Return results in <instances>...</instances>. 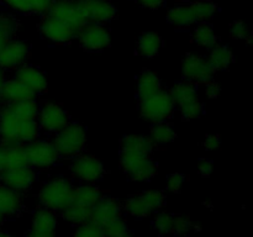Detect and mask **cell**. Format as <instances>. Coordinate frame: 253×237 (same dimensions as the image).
<instances>
[{"label":"cell","mask_w":253,"mask_h":237,"mask_svg":"<svg viewBox=\"0 0 253 237\" xmlns=\"http://www.w3.org/2000/svg\"><path fill=\"white\" fill-rule=\"evenodd\" d=\"M212 169H214V163L209 159H202L198 164V170H199V174L203 177H209L211 175Z\"/></svg>","instance_id":"b9f144b4"},{"label":"cell","mask_w":253,"mask_h":237,"mask_svg":"<svg viewBox=\"0 0 253 237\" xmlns=\"http://www.w3.org/2000/svg\"><path fill=\"white\" fill-rule=\"evenodd\" d=\"M230 37L236 40H244L247 43H251V30L245 22L236 21L230 26Z\"/></svg>","instance_id":"d590c367"},{"label":"cell","mask_w":253,"mask_h":237,"mask_svg":"<svg viewBox=\"0 0 253 237\" xmlns=\"http://www.w3.org/2000/svg\"><path fill=\"white\" fill-rule=\"evenodd\" d=\"M51 1H54V0H51Z\"/></svg>","instance_id":"f907efd6"},{"label":"cell","mask_w":253,"mask_h":237,"mask_svg":"<svg viewBox=\"0 0 253 237\" xmlns=\"http://www.w3.org/2000/svg\"><path fill=\"white\" fill-rule=\"evenodd\" d=\"M22 210V195L0 183V214L14 216Z\"/></svg>","instance_id":"7402d4cb"},{"label":"cell","mask_w":253,"mask_h":237,"mask_svg":"<svg viewBox=\"0 0 253 237\" xmlns=\"http://www.w3.org/2000/svg\"><path fill=\"white\" fill-rule=\"evenodd\" d=\"M0 237H14V236H11V235H7V234H2V232H0Z\"/></svg>","instance_id":"c3c4849f"},{"label":"cell","mask_w":253,"mask_h":237,"mask_svg":"<svg viewBox=\"0 0 253 237\" xmlns=\"http://www.w3.org/2000/svg\"><path fill=\"white\" fill-rule=\"evenodd\" d=\"M175 110V104L169 91L160 90L148 98L138 100V113L142 118L151 123L165 122L172 118Z\"/></svg>","instance_id":"8992f818"},{"label":"cell","mask_w":253,"mask_h":237,"mask_svg":"<svg viewBox=\"0 0 253 237\" xmlns=\"http://www.w3.org/2000/svg\"><path fill=\"white\" fill-rule=\"evenodd\" d=\"M72 175L86 184H95L105 175V167L103 162L95 156L81 153L72 158L69 163Z\"/></svg>","instance_id":"ba28073f"},{"label":"cell","mask_w":253,"mask_h":237,"mask_svg":"<svg viewBox=\"0 0 253 237\" xmlns=\"http://www.w3.org/2000/svg\"><path fill=\"white\" fill-rule=\"evenodd\" d=\"M7 7L20 14L46 15L51 6V0H2Z\"/></svg>","instance_id":"cb8c5ba5"},{"label":"cell","mask_w":253,"mask_h":237,"mask_svg":"<svg viewBox=\"0 0 253 237\" xmlns=\"http://www.w3.org/2000/svg\"><path fill=\"white\" fill-rule=\"evenodd\" d=\"M204 91L208 98L215 99L221 94V86L215 80H209L208 83L204 84Z\"/></svg>","instance_id":"ab89813d"},{"label":"cell","mask_w":253,"mask_h":237,"mask_svg":"<svg viewBox=\"0 0 253 237\" xmlns=\"http://www.w3.org/2000/svg\"><path fill=\"white\" fill-rule=\"evenodd\" d=\"M128 231L127 222L121 216L111 220L103 226L104 237H119Z\"/></svg>","instance_id":"d6a6232c"},{"label":"cell","mask_w":253,"mask_h":237,"mask_svg":"<svg viewBox=\"0 0 253 237\" xmlns=\"http://www.w3.org/2000/svg\"><path fill=\"white\" fill-rule=\"evenodd\" d=\"M37 94L27 88L25 84L19 81L17 79H6L1 91H0V99L5 103H17V101L31 100L36 99Z\"/></svg>","instance_id":"44dd1931"},{"label":"cell","mask_w":253,"mask_h":237,"mask_svg":"<svg viewBox=\"0 0 253 237\" xmlns=\"http://www.w3.org/2000/svg\"><path fill=\"white\" fill-rule=\"evenodd\" d=\"M79 43L85 51L100 52L108 48L111 43V37L108 29L101 24L86 22L77 35Z\"/></svg>","instance_id":"4fadbf2b"},{"label":"cell","mask_w":253,"mask_h":237,"mask_svg":"<svg viewBox=\"0 0 253 237\" xmlns=\"http://www.w3.org/2000/svg\"><path fill=\"white\" fill-rule=\"evenodd\" d=\"M173 222H174V216L172 214L167 211H161L156 215L153 220V227L161 235H168L173 232Z\"/></svg>","instance_id":"836d02e7"},{"label":"cell","mask_w":253,"mask_h":237,"mask_svg":"<svg viewBox=\"0 0 253 237\" xmlns=\"http://www.w3.org/2000/svg\"><path fill=\"white\" fill-rule=\"evenodd\" d=\"M39 31L44 40L56 44L69 43L77 37V31L68 24L48 15H43L39 25Z\"/></svg>","instance_id":"5bb4252c"},{"label":"cell","mask_w":253,"mask_h":237,"mask_svg":"<svg viewBox=\"0 0 253 237\" xmlns=\"http://www.w3.org/2000/svg\"><path fill=\"white\" fill-rule=\"evenodd\" d=\"M150 140L155 146H167L168 143L173 142L177 137L174 128L167 121L165 122L152 123L150 128Z\"/></svg>","instance_id":"f1b7e54d"},{"label":"cell","mask_w":253,"mask_h":237,"mask_svg":"<svg viewBox=\"0 0 253 237\" xmlns=\"http://www.w3.org/2000/svg\"><path fill=\"white\" fill-rule=\"evenodd\" d=\"M215 69L208 58L195 53H188L182 63V76L184 80L194 84H205L214 79Z\"/></svg>","instance_id":"7c38bea8"},{"label":"cell","mask_w":253,"mask_h":237,"mask_svg":"<svg viewBox=\"0 0 253 237\" xmlns=\"http://www.w3.org/2000/svg\"><path fill=\"white\" fill-rule=\"evenodd\" d=\"M123 212V205L113 197H101V199L96 202L91 209L90 220L94 224L103 227L111 220L121 216Z\"/></svg>","instance_id":"ffe728a7"},{"label":"cell","mask_w":253,"mask_h":237,"mask_svg":"<svg viewBox=\"0 0 253 237\" xmlns=\"http://www.w3.org/2000/svg\"><path fill=\"white\" fill-rule=\"evenodd\" d=\"M22 118L5 104L4 108L0 110V140L1 146L10 147L14 145H22L20 142V130H21Z\"/></svg>","instance_id":"9a60e30c"},{"label":"cell","mask_w":253,"mask_h":237,"mask_svg":"<svg viewBox=\"0 0 253 237\" xmlns=\"http://www.w3.org/2000/svg\"><path fill=\"white\" fill-rule=\"evenodd\" d=\"M193 222L188 216L178 215L174 216V222H173V232L177 235H188L192 231Z\"/></svg>","instance_id":"74e56055"},{"label":"cell","mask_w":253,"mask_h":237,"mask_svg":"<svg viewBox=\"0 0 253 237\" xmlns=\"http://www.w3.org/2000/svg\"><path fill=\"white\" fill-rule=\"evenodd\" d=\"M46 15L68 24L72 29L76 30L77 35L86 24L79 0H54Z\"/></svg>","instance_id":"8fae6325"},{"label":"cell","mask_w":253,"mask_h":237,"mask_svg":"<svg viewBox=\"0 0 253 237\" xmlns=\"http://www.w3.org/2000/svg\"><path fill=\"white\" fill-rule=\"evenodd\" d=\"M185 180H187V177L183 173H170L166 179V189L170 193H179Z\"/></svg>","instance_id":"8d00e7d4"},{"label":"cell","mask_w":253,"mask_h":237,"mask_svg":"<svg viewBox=\"0 0 253 237\" xmlns=\"http://www.w3.org/2000/svg\"><path fill=\"white\" fill-rule=\"evenodd\" d=\"M119 237H133V236H132V235H131V234H130V232H128V231H127V232H126V234L121 235V236H119Z\"/></svg>","instance_id":"7dc6e473"},{"label":"cell","mask_w":253,"mask_h":237,"mask_svg":"<svg viewBox=\"0 0 253 237\" xmlns=\"http://www.w3.org/2000/svg\"><path fill=\"white\" fill-rule=\"evenodd\" d=\"M138 4L143 7H147V9L151 10H156L160 9L165 5L166 0H137Z\"/></svg>","instance_id":"7bdbcfd3"},{"label":"cell","mask_w":253,"mask_h":237,"mask_svg":"<svg viewBox=\"0 0 253 237\" xmlns=\"http://www.w3.org/2000/svg\"><path fill=\"white\" fill-rule=\"evenodd\" d=\"M6 148V168L24 167L27 164L25 145H14Z\"/></svg>","instance_id":"1f68e13d"},{"label":"cell","mask_w":253,"mask_h":237,"mask_svg":"<svg viewBox=\"0 0 253 237\" xmlns=\"http://www.w3.org/2000/svg\"><path fill=\"white\" fill-rule=\"evenodd\" d=\"M27 164L36 169H48L59 159V155L52 140H36L25 145Z\"/></svg>","instance_id":"9c48e42d"},{"label":"cell","mask_w":253,"mask_h":237,"mask_svg":"<svg viewBox=\"0 0 253 237\" xmlns=\"http://www.w3.org/2000/svg\"><path fill=\"white\" fill-rule=\"evenodd\" d=\"M2 221H4V216H2V215L0 214V225H1Z\"/></svg>","instance_id":"681fc988"},{"label":"cell","mask_w":253,"mask_h":237,"mask_svg":"<svg viewBox=\"0 0 253 237\" xmlns=\"http://www.w3.org/2000/svg\"><path fill=\"white\" fill-rule=\"evenodd\" d=\"M204 205L205 206H208V209H212V204L210 201H205Z\"/></svg>","instance_id":"bcb514c9"},{"label":"cell","mask_w":253,"mask_h":237,"mask_svg":"<svg viewBox=\"0 0 253 237\" xmlns=\"http://www.w3.org/2000/svg\"><path fill=\"white\" fill-rule=\"evenodd\" d=\"M155 145L148 136L125 135L120 141V168L133 182H148L158 172V163L151 157Z\"/></svg>","instance_id":"6da1fadb"},{"label":"cell","mask_w":253,"mask_h":237,"mask_svg":"<svg viewBox=\"0 0 253 237\" xmlns=\"http://www.w3.org/2000/svg\"><path fill=\"white\" fill-rule=\"evenodd\" d=\"M169 94L183 120H194L205 113L204 104L199 98L197 84L187 80L178 81L170 88Z\"/></svg>","instance_id":"277c9868"},{"label":"cell","mask_w":253,"mask_h":237,"mask_svg":"<svg viewBox=\"0 0 253 237\" xmlns=\"http://www.w3.org/2000/svg\"><path fill=\"white\" fill-rule=\"evenodd\" d=\"M163 40L158 32H143L137 40V53L145 58H152L160 53Z\"/></svg>","instance_id":"d4e9b609"},{"label":"cell","mask_w":253,"mask_h":237,"mask_svg":"<svg viewBox=\"0 0 253 237\" xmlns=\"http://www.w3.org/2000/svg\"><path fill=\"white\" fill-rule=\"evenodd\" d=\"M165 204V193L161 190H145L140 194L128 197L124 202L123 210L130 216L141 219L160 211Z\"/></svg>","instance_id":"52a82bcc"},{"label":"cell","mask_w":253,"mask_h":237,"mask_svg":"<svg viewBox=\"0 0 253 237\" xmlns=\"http://www.w3.org/2000/svg\"><path fill=\"white\" fill-rule=\"evenodd\" d=\"M6 169V148L0 145V173Z\"/></svg>","instance_id":"ee69618b"},{"label":"cell","mask_w":253,"mask_h":237,"mask_svg":"<svg viewBox=\"0 0 253 237\" xmlns=\"http://www.w3.org/2000/svg\"><path fill=\"white\" fill-rule=\"evenodd\" d=\"M19 29V24L12 16L0 14V49L9 40L14 39Z\"/></svg>","instance_id":"4dcf8cb0"},{"label":"cell","mask_w":253,"mask_h":237,"mask_svg":"<svg viewBox=\"0 0 253 237\" xmlns=\"http://www.w3.org/2000/svg\"><path fill=\"white\" fill-rule=\"evenodd\" d=\"M5 81H6V77H5V71L2 68H0V91H1L2 86H4Z\"/></svg>","instance_id":"f6af8a7d"},{"label":"cell","mask_w":253,"mask_h":237,"mask_svg":"<svg viewBox=\"0 0 253 237\" xmlns=\"http://www.w3.org/2000/svg\"><path fill=\"white\" fill-rule=\"evenodd\" d=\"M86 22L105 25L115 19L118 9L110 0H79Z\"/></svg>","instance_id":"ac0fdd59"},{"label":"cell","mask_w":253,"mask_h":237,"mask_svg":"<svg viewBox=\"0 0 253 237\" xmlns=\"http://www.w3.org/2000/svg\"><path fill=\"white\" fill-rule=\"evenodd\" d=\"M86 141L88 136L85 127L79 122H69L66 127L54 133L52 138L59 158H73L83 153Z\"/></svg>","instance_id":"5b68a950"},{"label":"cell","mask_w":253,"mask_h":237,"mask_svg":"<svg viewBox=\"0 0 253 237\" xmlns=\"http://www.w3.org/2000/svg\"><path fill=\"white\" fill-rule=\"evenodd\" d=\"M0 232H1V231H0Z\"/></svg>","instance_id":"816d5d0a"},{"label":"cell","mask_w":253,"mask_h":237,"mask_svg":"<svg viewBox=\"0 0 253 237\" xmlns=\"http://www.w3.org/2000/svg\"><path fill=\"white\" fill-rule=\"evenodd\" d=\"M162 81L157 73L151 69H143L137 77V96L140 99L148 98L162 90Z\"/></svg>","instance_id":"603a6c76"},{"label":"cell","mask_w":253,"mask_h":237,"mask_svg":"<svg viewBox=\"0 0 253 237\" xmlns=\"http://www.w3.org/2000/svg\"><path fill=\"white\" fill-rule=\"evenodd\" d=\"M36 170L30 165L16 168H6L0 173V183L11 188L15 192L26 193L32 188L36 182Z\"/></svg>","instance_id":"2e32d148"},{"label":"cell","mask_w":253,"mask_h":237,"mask_svg":"<svg viewBox=\"0 0 253 237\" xmlns=\"http://www.w3.org/2000/svg\"><path fill=\"white\" fill-rule=\"evenodd\" d=\"M26 237H56V230L48 227L31 226L27 231Z\"/></svg>","instance_id":"f35d334b"},{"label":"cell","mask_w":253,"mask_h":237,"mask_svg":"<svg viewBox=\"0 0 253 237\" xmlns=\"http://www.w3.org/2000/svg\"><path fill=\"white\" fill-rule=\"evenodd\" d=\"M221 145V137L219 135H207L203 146L207 151H216Z\"/></svg>","instance_id":"60d3db41"},{"label":"cell","mask_w":253,"mask_h":237,"mask_svg":"<svg viewBox=\"0 0 253 237\" xmlns=\"http://www.w3.org/2000/svg\"><path fill=\"white\" fill-rule=\"evenodd\" d=\"M192 40L195 44L207 49H211L217 44V36L214 27L207 21L195 25V29L192 32Z\"/></svg>","instance_id":"484cf974"},{"label":"cell","mask_w":253,"mask_h":237,"mask_svg":"<svg viewBox=\"0 0 253 237\" xmlns=\"http://www.w3.org/2000/svg\"><path fill=\"white\" fill-rule=\"evenodd\" d=\"M31 47L22 40H9L0 49V68L4 71L16 69L26 63Z\"/></svg>","instance_id":"e0dca14e"},{"label":"cell","mask_w":253,"mask_h":237,"mask_svg":"<svg viewBox=\"0 0 253 237\" xmlns=\"http://www.w3.org/2000/svg\"><path fill=\"white\" fill-rule=\"evenodd\" d=\"M234 53L225 44H216L211 48L209 54V63L216 71H226L234 62Z\"/></svg>","instance_id":"83f0119b"},{"label":"cell","mask_w":253,"mask_h":237,"mask_svg":"<svg viewBox=\"0 0 253 237\" xmlns=\"http://www.w3.org/2000/svg\"><path fill=\"white\" fill-rule=\"evenodd\" d=\"M36 120L40 130L56 133L71 122V116L62 105L53 101H46L40 105Z\"/></svg>","instance_id":"30bf717a"},{"label":"cell","mask_w":253,"mask_h":237,"mask_svg":"<svg viewBox=\"0 0 253 237\" xmlns=\"http://www.w3.org/2000/svg\"><path fill=\"white\" fill-rule=\"evenodd\" d=\"M61 214L66 221L73 225H81L90 220L91 209L72 201V204H69L68 206L62 210Z\"/></svg>","instance_id":"f546056e"},{"label":"cell","mask_w":253,"mask_h":237,"mask_svg":"<svg viewBox=\"0 0 253 237\" xmlns=\"http://www.w3.org/2000/svg\"><path fill=\"white\" fill-rule=\"evenodd\" d=\"M217 11H219L217 5L209 0L185 2V4L175 5L168 10L167 21L174 27L187 29L199 22L208 21L214 17Z\"/></svg>","instance_id":"7a4b0ae2"},{"label":"cell","mask_w":253,"mask_h":237,"mask_svg":"<svg viewBox=\"0 0 253 237\" xmlns=\"http://www.w3.org/2000/svg\"><path fill=\"white\" fill-rule=\"evenodd\" d=\"M74 184L66 177H53L44 182L39 190L40 204L54 212H61L73 201Z\"/></svg>","instance_id":"3957f363"},{"label":"cell","mask_w":253,"mask_h":237,"mask_svg":"<svg viewBox=\"0 0 253 237\" xmlns=\"http://www.w3.org/2000/svg\"><path fill=\"white\" fill-rule=\"evenodd\" d=\"M14 78L25 84L27 88L35 91L37 95L47 91V86H48L47 77L39 67L27 63L22 64L19 68L15 69Z\"/></svg>","instance_id":"d6986e66"},{"label":"cell","mask_w":253,"mask_h":237,"mask_svg":"<svg viewBox=\"0 0 253 237\" xmlns=\"http://www.w3.org/2000/svg\"><path fill=\"white\" fill-rule=\"evenodd\" d=\"M72 237H104L103 227L94 224L93 221H86L84 224L77 225Z\"/></svg>","instance_id":"e575fe53"},{"label":"cell","mask_w":253,"mask_h":237,"mask_svg":"<svg viewBox=\"0 0 253 237\" xmlns=\"http://www.w3.org/2000/svg\"><path fill=\"white\" fill-rule=\"evenodd\" d=\"M101 197H103V194H101L99 188H96L94 184L83 183L79 187L74 188L73 202L93 209L94 205L101 199Z\"/></svg>","instance_id":"4316f807"}]
</instances>
